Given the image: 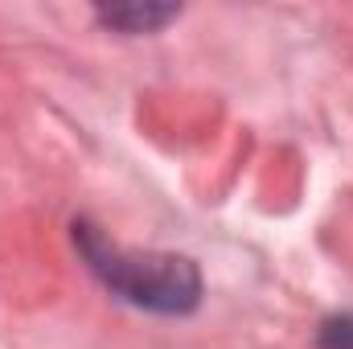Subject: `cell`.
I'll return each mask as SVG.
<instances>
[{"label": "cell", "instance_id": "cell-3", "mask_svg": "<svg viewBox=\"0 0 353 349\" xmlns=\"http://www.w3.org/2000/svg\"><path fill=\"white\" fill-rule=\"evenodd\" d=\"M316 349H353V312L329 317L316 333Z\"/></svg>", "mask_w": 353, "mask_h": 349}, {"label": "cell", "instance_id": "cell-1", "mask_svg": "<svg viewBox=\"0 0 353 349\" xmlns=\"http://www.w3.org/2000/svg\"><path fill=\"white\" fill-rule=\"evenodd\" d=\"M74 243L83 251L87 267L128 304L165 312V317H185L201 300V275L193 259L185 255H165V251H128L111 243L103 230L87 222H74Z\"/></svg>", "mask_w": 353, "mask_h": 349}, {"label": "cell", "instance_id": "cell-2", "mask_svg": "<svg viewBox=\"0 0 353 349\" xmlns=\"http://www.w3.org/2000/svg\"><path fill=\"white\" fill-rule=\"evenodd\" d=\"M181 8L173 4H111V8H99V21L119 29V33H152L161 25H169Z\"/></svg>", "mask_w": 353, "mask_h": 349}]
</instances>
